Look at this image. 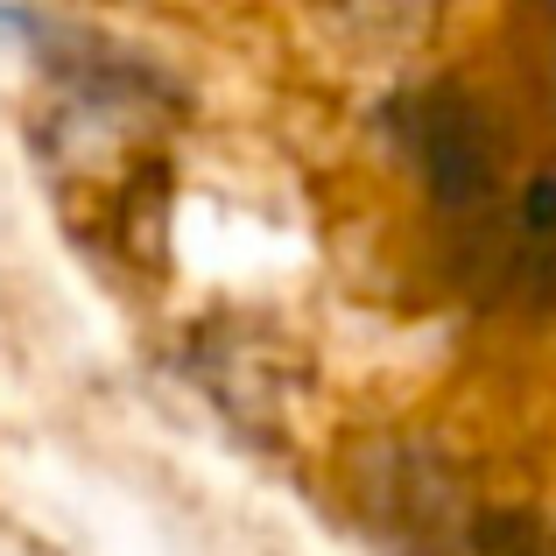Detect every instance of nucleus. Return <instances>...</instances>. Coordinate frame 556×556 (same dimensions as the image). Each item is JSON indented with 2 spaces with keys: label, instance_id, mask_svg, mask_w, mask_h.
Returning a JSON list of instances; mask_svg holds the SVG:
<instances>
[{
  "label": "nucleus",
  "instance_id": "f257e3e1",
  "mask_svg": "<svg viewBox=\"0 0 556 556\" xmlns=\"http://www.w3.org/2000/svg\"><path fill=\"white\" fill-rule=\"evenodd\" d=\"M388 149L408 177L422 184V198L451 218L472 226L507 198V163H515V127L479 85L465 78H422L408 92H394L380 106Z\"/></svg>",
  "mask_w": 556,
  "mask_h": 556
},
{
  "label": "nucleus",
  "instance_id": "f03ea898",
  "mask_svg": "<svg viewBox=\"0 0 556 556\" xmlns=\"http://www.w3.org/2000/svg\"><path fill=\"white\" fill-rule=\"evenodd\" d=\"M0 42H14L42 71L56 106L78 127H99V135H127V127L169 121L184 106L177 71H163L149 50L78 22V14H50V8H28V0H8L0 8Z\"/></svg>",
  "mask_w": 556,
  "mask_h": 556
},
{
  "label": "nucleus",
  "instance_id": "7ed1b4c3",
  "mask_svg": "<svg viewBox=\"0 0 556 556\" xmlns=\"http://www.w3.org/2000/svg\"><path fill=\"white\" fill-rule=\"evenodd\" d=\"M353 493L367 529L394 556H465V529L479 507L465 501L458 465L422 437H388L367 444L353 465Z\"/></svg>",
  "mask_w": 556,
  "mask_h": 556
},
{
  "label": "nucleus",
  "instance_id": "20e7f679",
  "mask_svg": "<svg viewBox=\"0 0 556 556\" xmlns=\"http://www.w3.org/2000/svg\"><path fill=\"white\" fill-rule=\"evenodd\" d=\"M325 28L359 56H402L430 36L437 0H317Z\"/></svg>",
  "mask_w": 556,
  "mask_h": 556
},
{
  "label": "nucleus",
  "instance_id": "39448f33",
  "mask_svg": "<svg viewBox=\"0 0 556 556\" xmlns=\"http://www.w3.org/2000/svg\"><path fill=\"white\" fill-rule=\"evenodd\" d=\"M465 556H556V521L535 507H479L465 529Z\"/></svg>",
  "mask_w": 556,
  "mask_h": 556
}]
</instances>
